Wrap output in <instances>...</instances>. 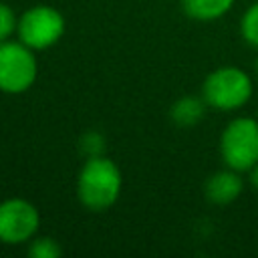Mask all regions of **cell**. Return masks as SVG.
<instances>
[{
    "mask_svg": "<svg viewBox=\"0 0 258 258\" xmlns=\"http://www.w3.org/2000/svg\"><path fill=\"white\" fill-rule=\"evenodd\" d=\"M121 194V171L109 157H87L79 171L77 196L81 204L91 212H103L111 208Z\"/></svg>",
    "mask_w": 258,
    "mask_h": 258,
    "instance_id": "cell-1",
    "label": "cell"
},
{
    "mask_svg": "<svg viewBox=\"0 0 258 258\" xmlns=\"http://www.w3.org/2000/svg\"><path fill=\"white\" fill-rule=\"evenodd\" d=\"M204 101L210 107L232 111L242 107L252 95V81L250 77L236 67H222L210 73L202 87Z\"/></svg>",
    "mask_w": 258,
    "mask_h": 258,
    "instance_id": "cell-2",
    "label": "cell"
},
{
    "mask_svg": "<svg viewBox=\"0 0 258 258\" xmlns=\"http://www.w3.org/2000/svg\"><path fill=\"white\" fill-rule=\"evenodd\" d=\"M220 151L230 169L250 171L258 163V123L250 117L230 121L222 133Z\"/></svg>",
    "mask_w": 258,
    "mask_h": 258,
    "instance_id": "cell-3",
    "label": "cell"
},
{
    "mask_svg": "<svg viewBox=\"0 0 258 258\" xmlns=\"http://www.w3.org/2000/svg\"><path fill=\"white\" fill-rule=\"evenodd\" d=\"M36 56L30 46L16 40L0 42V91L24 93L36 81Z\"/></svg>",
    "mask_w": 258,
    "mask_h": 258,
    "instance_id": "cell-4",
    "label": "cell"
},
{
    "mask_svg": "<svg viewBox=\"0 0 258 258\" xmlns=\"http://www.w3.org/2000/svg\"><path fill=\"white\" fill-rule=\"evenodd\" d=\"M16 32L32 50H44L64 34V16L52 6H32L18 18Z\"/></svg>",
    "mask_w": 258,
    "mask_h": 258,
    "instance_id": "cell-5",
    "label": "cell"
},
{
    "mask_svg": "<svg viewBox=\"0 0 258 258\" xmlns=\"http://www.w3.org/2000/svg\"><path fill=\"white\" fill-rule=\"evenodd\" d=\"M40 226L38 210L22 200L10 198L0 204V242L4 244H22L32 240Z\"/></svg>",
    "mask_w": 258,
    "mask_h": 258,
    "instance_id": "cell-6",
    "label": "cell"
},
{
    "mask_svg": "<svg viewBox=\"0 0 258 258\" xmlns=\"http://www.w3.org/2000/svg\"><path fill=\"white\" fill-rule=\"evenodd\" d=\"M242 179L236 173V169L232 171H218L214 173L208 181H206V198L212 204H230L234 202L240 194H242Z\"/></svg>",
    "mask_w": 258,
    "mask_h": 258,
    "instance_id": "cell-7",
    "label": "cell"
},
{
    "mask_svg": "<svg viewBox=\"0 0 258 258\" xmlns=\"http://www.w3.org/2000/svg\"><path fill=\"white\" fill-rule=\"evenodd\" d=\"M204 103H206L204 99H198V97H191V95L181 97V99H177L173 103L169 115H171V119H173L175 125H179V127H191V125H196V123L202 121V117L206 113Z\"/></svg>",
    "mask_w": 258,
    "mask_h": 258,
    "instance_id": "cell-8",
    "label": "cell"
},
{
    "mask_svg": "<svg viewBox=\"0 0 258 258\" xmlns=\"http://www.w3.org/2000/svg\"><path fill=\"white\" fill-rule=\"evenodd\" d=\"M234 0H181L183 12L194 20H216L232 8Z\"/></svg>",
    "mask_w": 258,
    "mask_h": 258,
    "instance_id": "cell-9",
    "label": "cell"
},
{
    "mask_svg": "<svg viewBox=\"0 0 258 258\" xmlns=\"http://www.w3.org/2000/svg\"><path fill=\"white\" fill-rule=\"evenodd\" d=\"M240 30H242V36L248 44L256 46L258 48V2L252 4L244 16H242V22H240Z\"/></svg>",
    "mask_w": 258,
    "mask_h": 258,
    "instance_id": "cell-10",
    "label": "cell"
},
{
    "mask_svg": "<svg viewBox=\"0 0 258 258\" xmlns=\"http://www.w3.org/2000/svg\"><path fill=\"white\" fill-rule=\"evenodd\" d=\"M62 254V248L52 238H36L28 246V256L32 258H58Z\"/></svg>",
    "mask_w": 258,
    "mask_h": 258,
    "instance_id": "cell-11",
    "label": "cell"
},
{
    "mask_svg": "<svg viewBox=\"0 0 258 258\" xmlns=\"http://www.w3.org/2000/svg\"><path fill=\"white\" fill-rule=\"evenodd\" d=\"M79 147H81V151H83L87 157L103 155V151H105V139H103L101 133H97V131H89V133H85V135L81 137Z\"/></svg>",
    "mask_w": 258,
    "mask_h": 258,
    "instance_id": "cell-12",
    "label": "cell"
},
{
    "mask_svg": "<svg viewBox=\"0 0 258 258\" xmlns=\"http://www.w3.org/2000/svg\"><path fill=\"white\" fill-rule=\"evenodd\" d=\"M16 28H18V20H16L14 10L8 4L0 2V42L8 40Z\"/></svg>",
    "mask_w": 258,
    "mask_h": 258,
    "instance_id": "cell-13",
    "label": "cell"
},
{
    "mask_svg": "<svg viewBox=\"0 0 258 258\" xmlns=\"http://www.w3.org/2000/svg\"><path fill=\"white\" fill-rule=\"evenodd\" d=\"M250 181H252V185L258 189V163H256L254 167H250Z\"/></svg>",
    "mask_w": 258,
    "mask_h": 258,
    "instance_id": "cell-14",
    "label": "cell"
},
{
    "mask_svg": "<svg viewBox=\"0 0 258 258\" xmlns=\"http://www.w3.org/2000/svg\"><path fill=\"white\" fill-rule=\"evenodd\" d=\"M256 73H258V58H256Z\"/></svg>",
    "mask_w": 258,
    "mask_h": 258,
    "instance_id": "cell-15",
    "label": "cell"
}]
</instances>
